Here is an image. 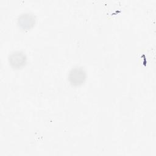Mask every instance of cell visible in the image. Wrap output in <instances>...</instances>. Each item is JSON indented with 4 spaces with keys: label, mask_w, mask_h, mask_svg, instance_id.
Returning <instances> with one entry per match:
<instances>
[{
    "label": "cell",
    "mask_w": 156,
    "mask_h": 156,
    "mask_svg": "<svg viewBox=\"0 0 156 156\" xmlns=\"http://www.w3.org/2000/svg\"><path fill=\"white\" fill-rule=\"evenodd\" d=\"M86 72L82 67L76 66L71 69L68 74V80L71 85L79 86L86 79Z\"/></svg>",
    "instance_id": "6da1fadb"
},
{
    "label": "cell",
    "mask_w": 156,
    "mask_h": 156,
    "mask_svg": "<svg viewBox=\"0 0 156 156\" xmlns=\"http://www.w3.org/2000/svg\"><path fill=\"white\" fill-rule=\"evenodd\" d=\"M10 65L14 68H20L26 63V56L21 51H15L9 56Z\"/></svg>",
    "instance_id": "7a4b0ae2"
},
{
    "label": "cell",
    "mask_w": 156,
    "mask_h": 156,
    "mask_svg": "<svg viewBox=\"0 0 156 156\" xmlns=\"http://www.w3.org/2000/svg\"><path fill=\"white\" fill-rule=\"evenodd\" d=\"M35 23V17L31 13H24L18 19V24L23 29H28L34 26Z\"/></svg>",
    "instance_id": "3957f363"
}]
</instances>
